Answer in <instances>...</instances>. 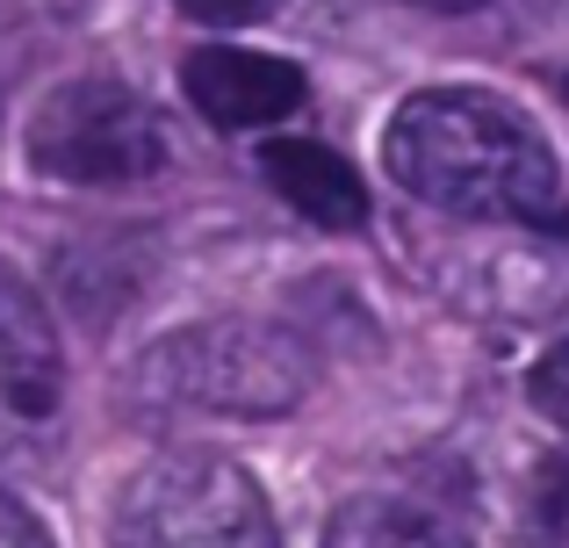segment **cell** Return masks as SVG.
<instances>
[{"label":"cell","mask_w":569,"mask_h":548,"mask_svg":"<svg viewBox=\"0 0 569 548\" xmlns=\"http://www.w3.org/2000/svg\"><path fill=\"white\" fill-rule=\"evenodd\" d=\"M318 382V361L296 332L260 318L181 325L138 353L130 390L167 411H217V419H281Z\"/></svg>","instance_id":"cell-2"},{"label":"cell","mask_w":569,"mask_h":548,"mask_svg":"<svg viewBox=\"0 0 569 548\" xmlns=\"http://www.w3.org/2000/svg\"><path fill=\"white\" fill-rule=\"evenodd\" d=\"M159 109L123 80H66L29 116V167L66 188H144L167 173Z\"/></svg>","instance_id":"cell-3"},{"label":"cell","mask_w":569,"mask_h":548,"mask_svg":"<svg viewBox=\"0 0 569 548\" xmlns=\"http://www.w3.org/2000/svg\"><path fill=\"white\" fill-rule=\"evenodd\" d=\"M325 548H469V535L411 498H347L325 527Z\"/></svg>","instance_id":"cell-8"},{"label":"cell","mask_w":569,"mask_h":548,"mask_svg":"<svg viewBox=\"0 0 569 548\" xmlns=\"http://www.w3.org/2000/svg\"><path fill=\"white\" fill-rule=\"evenodd\" d=\"M116 548H281V535L238 462L159 455L116 498Z\"/></svg>","instance_id":"cell-4"},{"label":"cell","mask_w":569,"mask_h":548,"mask_svg":"<svg viewBox=\"0 0 569 548\" xmlns=\"http://www.w3.org/2000/svg\"><path fill=\"white\" fill-rule=\"evenodd\" d=\"M389 181L447 217H490V225H548L556 210V152L490 87H418L389 116Z\"/></svg>","instance_id":"cell-1"},{"label":"cell","mask_w":569,"mask_h":548,"mask_svg":"<svg viewBox=\"0 0 569 548\" xmlns=\"http://www.w3.org/2000/svg\"><path fill=\"white\" fill-rule=\"evenodd\" d=\"M411 8H432V14H469V8H483V0H411Z\"/></svg>","instance_id":"cell-13"},{"label":"cell","mask_w":569,"mask_h":548,"mask_svg":"<svg viewBox=\"0 0 569 548\" xmlns=\"http://www.w3.org/2000/svg\"><path fill=\"white\" fill-rule=\"evenodd\" d=\"M260 173L289 210H303L325 231H361L368 225V181L353 173V159H339L318 138H267Z\"/></svg>","instance_id":"cell-7"},{"label":"cell","mask_w":569,"mask_h":548,"mask_svg":"<svg viewBox=\"0 0 569 548\" xmlns=\"http://www.w3.org/2000/svg\"><path fill=\"white\" fill-rule=\"evenodd\" d=\"M58 397H66L58 325H51V310H43L37 281L0 260V411H14V419H51Z\"/></svg>","instance_id":"cell-6"},{"label":"cell","mask_w":569,"mask_h":548,"mask_svg":"<svg viewBox=\"0 0 569 548\" xmlns=\"http://www.w3.org/2000/svg\"><path fill=\"white\" fill-rule=\"evenodd\" d=\"M562 94H569V80H562Z\"/></svg>","instance_id":"cell-15"},{"label":"cell","mask_w":569,"mask_h":548,"mask_svg":"<svg viewBox=\"0 0 569 548\" xmlns=\"http://www.w3.org/2000/svg\"><path fill=\"white\" fill-rule=\"evenodd\" d=\"M548 231H556V239H569V202H562V210H548Z\"/></svg>","instance_id":"cell-14"},{"label":"cell","mask_w":569,"mask_h":548,"mask_svg":"<svg viewBox=\"0 0 569 548\" xmlns=\"http://www.w3.org/2000/svg\"><path fill=\"white\" fill-rule=\"evenodd\" d=\"M541 520L569 535V455H556V462L541 469Z\"/></svg>","instance_id":"cell-12"},{"label":"cell","mask_w":569,"mask_h":548,"mask_svg":"<svg viewBox=\"0 0 569 548\" xmlns=\"http://www.w3.org/2000/svg\"><path fill=\"white\" fill-rule=\"evenodd\" d=\"M173 8H181L188 22H209V29H246V22H260V14H274L281 0H173Z\"/></svg>","instance_id":"cell-10"},{"label":"cell","mask_w":569,"mask_h":548,"mask_svg":"<svg viewBox=\"0 0 569 548\" xmlns=\"http://www.w3.org/2000/svg\"><path fill=\"white\" fill-rule=\"evenodd\" d=\"M181 94L217 130H267L303 109L310 87H303V66H289V58L238 51V43H202V51L181 58Z\"/></svg>","instance_id":"cell-5"},{"label":"cell","mask_w":569,"mask_h":548,"mask_svg":"<svg viewBox=\"0 0 569 548\" xmlns=\"http://www.w3.org/2000/svg\"><path fill=\"white\" fill-rule=\"evenodd\" d=\"M0 548H58L51 535H43V520L22 506V498L0 491Z\"/></svg>","instance_id":"cell-11"},{"label":"cell","mask_w":569,"mask_h":548,"mask_svg":"<svg viewBox=\"0 0 569 548\" xmlns=\"http://www.w3.org/2000/svg\"><path fill=\"white\" fill-rule=\"evenodd\" d=\"M527 397H533V411H541V419H556L562 434H569V339H556V347L533 361Z\"/></svg>","instance_id":"cell-9"}]
</instances>
